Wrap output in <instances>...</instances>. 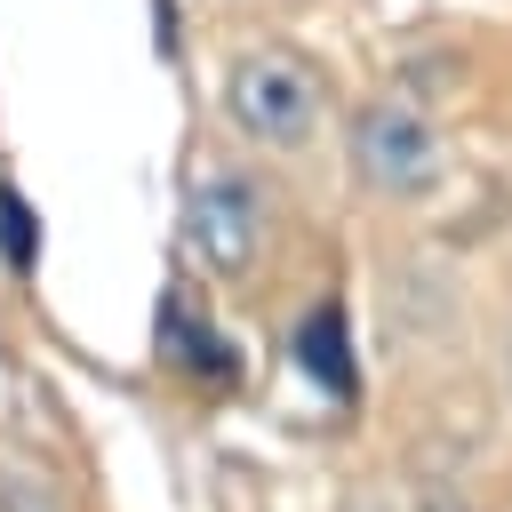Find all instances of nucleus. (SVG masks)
<instances>
[{"mask_svg": "<svg viewBox=\"0 0 512 512\" xmlns=\"http://www.w3.org/2000/svg\"><path fill=\"white\" fill-rule=\"evenodd\" d=\"M344 152H352V176L368 184V192H384V200H416V192H432L440 184V128L416 112V104H400V96H376V104H360L352 112V128H344Z\"/></svg>", "mask_w": 512, "mask_h": 512, "instance_id": "2", "label": "nucleus"}, {"mask_svg": "<svg viewBox=\"0 0 512 512\" xmlns=\"http://www.w3.org/2000/svg\"><path fill=\"white\" fill-rule=\"evenodd\" d=\"M224 120L264 152H304L320 128V72L296 48H240L224 64Z\"/></svg>", "mask_w": 512, "mask_h": 512, "instance_id": "1", "label": "nucleus"}, {"mask_svg": "<svg viewBox=\"0 0 512 512\" xmlns=\"http://www.w3.org/2000/svg\"><path fill=\"white\" fill-rule=\"evenodd\" d=\"M0 264L16 272V280H32L40 272V216H32V200L0 176Z\"/></svg>", "mask_w": 512, "mask_h": 512, "instance_id": "6", "label": "nucleus"}, {"mask_svg": "<svg viewBox=\"0 0 512 512\" xmlns=\"http://www.w3.org/2000/svg\"><path fill=\"white\" fill-rule=\"evenodd\" d=\"M264 248V200L240 168H200L184 184V256L208 272V280H248Z\"/></svg>", "mask_w": 512, "mask_h": 512, "instance_id": "3", "label": "nucleus"}, {"mask_svg": "<svg viewBox=\"0 0 512 512\" xmlns=\"http://www.w3.org/2000/svg\"><path fill=\"white\" fill-rule=\"evenodd\" d=\"M160 352H168V368L208 376V384H232V376H240V360H232L224 328H216L208 312H192L184 296H168V304H160Z\"/></svg>", "mask_w": 512, "mask_h": 512, "instance_id": "5", "label": "nucleus"}, {"mask_svg": "<svg viewBox=\"0 0 512 512\" xmlns=\"http://www.w3.org/2000/svg\"><path fill=\"white\" fill-rule=\"evenodd\" d=\"M296 368H304V384H320L328 400H352V392H360V360H352V320H344V304H312V312L296 320Z\"/></svg>", "mask_w": 512, "mask_h": 512, "instance_id": "4", "label": "nucleus"}]
</instances>
